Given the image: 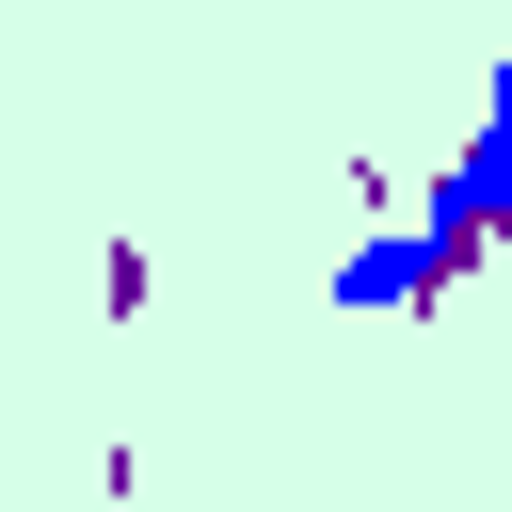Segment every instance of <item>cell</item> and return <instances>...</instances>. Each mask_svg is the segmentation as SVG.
Instances as JSON below:
<instances>
[{
    "mask_svg": "<svg viewBox=\"0 0 512 512\" xmlns=\"http://www.w3.org/2000/svg\"><path fill=\"white\" fill-rule=\"evenodd\" d=\"M416 288H448V256H432V240H368V256L336 272V304H352V320H368V304H416Z\"/></svg>",
    "mask_w": 512,
    "mask_h": 512,
    "instance_id": "1",
    "label": "cell"
}]
</instances>
